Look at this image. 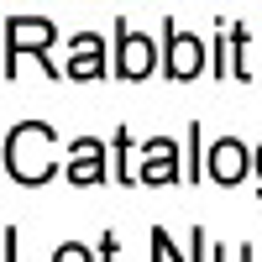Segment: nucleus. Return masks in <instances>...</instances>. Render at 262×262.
Returning <instances> with one entry per match:
<instances>
[{"label": "nucleus", "mask_w": 262, "mask_h": 262, "mask_svg": "<svg viewBox=\"0 0 262 262\" xmlns=\"http://www.w3.org/2000/svg\"><path fill=\"white\" fill-rule=\"evenodd\" d=\"M252 163H257V152H247L236 137H221V142L210 147V179H215V184H226V189H231V184H242Z\"/></svg>", "instance_id": "20e7f679"}, {"label": "nucleus", "mask_w": 262, "mask_h": 262, "mask_svg": "<svg viewBox=\"0 0 262 262\" xmlns=\"http://www.w3.org/2000/svg\"><path fill=\"white\" fill-rule=\"evenodd\" d=\"M63 163H69V184L90 189V184H100V179H105V142H95V137H79V142H69Z\"/></svg>", "instance_id": "7ed1b4c3"}, {"label": "nucleus", "mask_w": 262, "mask_h": 262, "mask_svg": "<svg viewBox=\"0 0 262 262\" xmlns=\"http://www.w3.org/2000/svg\"><path fill=\"white\" fill-rule=\"evenodd\" d=\"M257 257H262V252H257Z\"/></svg>", "instance_id": "ddd939ff"}, {"label": "nucleus", "mask_w": 262, "mask_h": 262, "mask_svg": "<svg viewBox=\"0 0 262 262\" xmlns=\"http://www.w3.org/2000/svg\"><path fill=\"white\" fill-rule=\"evenodd\" d=\"M53 158H58V137L42 121L11 126V137H6V168H11L16 184H48L53 168H58Z\"/></svg>", "instance_id": "f257e3e1"}, {"label": "nucleus", "mask_w": 262, "mask_h": 262, "mask_svg": "<svg viewBox=\"0 0 262 262\" xmlns=\"http://www.w3.org/2000/svg\"><path fill=\"white\" fill-rule=\"evenodd\" d=\"M200 69H205V48H200L194 37H184L179 27H168V58H163V74L184 84V79H194Z\"/></svg>", "instance_id": "423d86ee"}, {"label": "nucleus", "mask_w": 262, "mask_h": 262, "mask_svg": "<svg viewBox=\"0 0 262 262\" xmlns=\"http://www.w3.org/2000/svg\"><path fill=\"white\" fill-rule=\"evenodd\" d=\"M53 262H95V257H90V247H79V242H63V247L53 252Z\"/></svg>", "instance_id": "1a4fd4ad"}, {"label": "nucleus", "mask_w": 262, "mask_h": 262, "mask_svg": "<svg viewBox=\"0 0 262 262\" xmlns=\"http://www.w3.org/2000/svg\"><path fill=\"white\" fill-rule=\"evenodd\" d=\"M53 21H42V16H21V21H11V53H48L53 48Z\"/></svg>", "instance_id": "6e6552de"}, {"label": "nucleus", "mask_w": 262, "mask_h": 262, "mask_svg": "<svg viewBox=\"0 0 262 262\" xmlns=\"http://www.w3.org/2000/svg\"><path fill=\"white\" fill-rule=\"evenodd\" d=\"M152 69H158V48L142 37V32H131V27H116V74L121 79H147Z\"/></svg>", "instance_id": "f03ea898"}, {"label": "nucleus", "mask_w": 262, "mask_h": 262, "mask_svg": "<svg viewBox=\"0 0 262 262\" xmlns=\"http://www.w3.org/2000/svg\"><path fill=\"white\" fill-rule=\"evenodd\" d=\"M116 252H121V242H116V231H105V242H100V257H105V262H116Z\"/></svg>", "instance_id": "9d476101"}, {"label": "nucleus", "mask_w": 262, "mask_h": 262, "mask_svg": "<svg viewBox=\"0 0 262 262\" xmlns=\"http://www.w3.org/2000/svg\"><path fill=\"white\" fill-rule=\"evenodd\" d=\"M257 179H262V147H257Z\"/></svg>", "instance_id": "f8f14e48"}, {"label": "nucleus", "mask_w": 262, "mask_h": 262, "mask_svg": "<svg viewBox=\"0 0 262 262\" xmlns=\"http://www.w3.org/2000/svg\"><path fill=\"white\" fill-rule=\"evenodd\" d=\"M63 74L69 79H100L105 74V42L95 37V32H79L74 42H69V63H63Z\"/></svg>", "instance_id": "0eeeda50"}, {"label": "nucleus", "mask_w": 262, "mask_h": 262, "mask_svg": "<svg viewBox=\"0 0 262 262\" xmlns=\"http://www.w3.org/2000/svg\"><path fill=\"white\" fill-rule=\"evenodd\" d=\"M6 262H16V231H6Z\"/></svg>", "instance_id": "9b49d317"}, {"label": "nucleus", "mask_w": 262, "mask_h": 262, "mask_svg": "<svg viewBox=\"0 0 262 262\" xmlns=\"http://www.w3.org/2000/svg\"><path fill=\"white\" fill-rule=\"evenodd\" d=\"M173 179H179V142H173V137H152L142 147L137 184H173Z\"/></svg>", "instance_id": "39448f33"}]
</instances>
